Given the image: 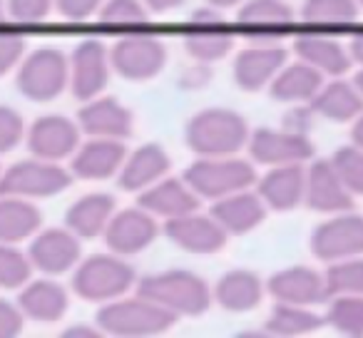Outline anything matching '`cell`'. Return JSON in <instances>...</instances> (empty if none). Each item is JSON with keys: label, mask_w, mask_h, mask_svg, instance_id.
Returning <instances> with one entry per match:
<instances>
[{"label": "cell", "mask_w": 363, "mask_h": 338, "mask_svg": "<svg viewBox=\"0 0 363 338\" xmlns=\"http://www.w3.org/2000/svg\"><path fill=\"white\" fill-rule=\"evenodd\" d=\"M199 172H204V177L192 172V179L199 184L202 192H209V194L224 192V189H237L239 184L252 179V169H247V167H242V164H227V167H222V169H217V164H214V167H207V169H199Z\"/></svg>", "instance_id": "cell-14"}, {"label": "cell", "mask_w": 363, "mask_h": 338, "mask_svg": "<svg viewBox=\"0 0 363 338\" xmlns=\"http://www.w3.org/2000/svg\"><path fill=\"white\" fill-rule=\"evenodd\" d=\"M67 80L65 57L57 50H35L18 72V87L28 100L45 102L62 92Z\"/></svg>", "instance_id": "cell-2"}, {"label": "cell", "mask_w": 363, "mask_h": 338, "mask_svg": "<svg viewBox=\"0 0 363 338\" xmlns=\"http://www.w3.org/2000/svg\"><path fill=\"white\" fill-rule=\"evenodd\" d=\"M331 318L343 328V331H346V328L348 331H351V328L363 331V303H358V301L338 303V306L333 308Z\"/></svg>", "instance_id": "cell-34"}, {"label": "cell", "mask_w": 363, "mask_h": 338, "mask_svg": "<svg viewBox=\"0 0 363 338\" xmlns=\"http://www.w3.org/2000/svg\"><path fill=\"white\" fill-rule=\"evenodd\" d=\"M353 47H356L358 57H361V60H363V38H358V40H356V45H353Z\"/></svg>", "instance_id": "cell-40"}, {"label": "cell", "mask_w": 363, "mask_h": 338, "mask_svg": "<svg viewBox=\"0 0 363 338\" xmlns=\"http://www.w3.org/2000/svg\"><path fill=\"white\" fill-rule=\"evenodd\" d=\"M217 214L224 224H229L237 232H244V229H252V224L259 219V207L254 199H234L229 204H222Z\"/></svg>", "instance_id": "cell-22"}, {"label": "cell", "mask_w": 363, "mask_h": 338, "mask_svg": "<svg viewBox=\"0 0 363 338\" xmlns=\"http://www.w3.org/2000/svg\"><path fill=\"white\" fill-rule=\"evenodd\" d=\"M358 82H361V85H363V75H361V80H358Z\"/></svg>", "instance_id": "cell-43"}, {"label": "cell", "mask_w": 363, "mask_h": 338, "mask_svg": "<svg viewBox=\"0 0 363 338\" xmlns=\"http://www.w3.org/2000/svg\"><path fill=\"white\" fill-rule=\"evenodd\" d=\"M105 52L97 43H82L72 55V90L80 100L92 97L105 85Z\"/></svg>", "instance_id": "cell-6"}, {"label": "cell", "mask_w": 363, "mask_h": 338, "mask_svg": "<svg viewBox=\"0 0 363 338\" xmlns=\"http://www.w3.org/2000/svg\"><path fill=\"white\" fill-rule=\"evenodd\" d=\"M274 291L284 298H296V301H308V298H316L318 281L313 274H301L294 271L289 276H281L274 281Z\"/></svg>", "instance_id": "cell-20"}, {"label": "cell", "mask_w": 363, "mask_h": 338, "mask_svg": "<svg viewBox=\"0 0 363 338\" xmlns=\"http://www.w3.org/2000/svg\"><path fill=\"white\" fill-rule=\"evenodd\" d=\"M336 229H323L318 237V254H341V244H353L356 249L363 247V227L358 219L333 224Z\"/></svg>", "instance_id": "cell-17"}, {"label": "cell", "mask_w": 363, "mask_h": 338, "mask_svg": "<svg viewBox=\"0 0 363 338\" xmlns=\"http://www.w3.org/2000/svg\"><path fill=\"white\" fill-rule=\"evenodd\" d=\"M110 212H112L110 197L90 194V197L80 199V202L67 212V227L80 234V237H95V234L102 232Z\"/></svg>", "instance_id": "cell-10"}, {"label": "cell", "mask_w": 363, "mask_h": 338, "mask_svg": "<svg viewBox=\"0 0 363 338\" xmlns=\"http://www.w3.org/2000/svg\"><path fill=\"white\" fill-rule=\"evenodd\" d=\"M222 301L232 308H249L257 301V286L254 278L249 276H234L222 283Z\"/></svg>", "instance_id": "cell-24"}, {"label": "cell", "mask_w": 363, "mask_h": 338, "mask_svg": "<svg viewBox=\"0 0 363 338\" xmlns=\"http://www.w3.org/2000/svg\"><path fill=\"white\" fill-rule=\"evenodd\" d=\"M115 62L120 67V72L125 75H150L157 70V62H160V50H157L155 43L150 40H125L117 45L115 50Z\"/></svg>", "instance_id": "cell-12"}, {"label": "cell", "mask_w": 363, "mask_h": 338, "mask_svg": "<svg viewBox=\"0 0 363 338\" xmlns=\"http://www.w3.org/2000/svg\"><path fill=\"white\" fill-rule=\"evenodd\" d=\"M321 110L328 112L331 117H336V120H343V117L353 115V112L358 110V100L343 85H333L331 90L323 95Z\"/></svg>", "instance_id": "cell-28"}, {"label": "cell", "mask_w": 363, "mask_h": 338, "mask_svg": "<svg viewBox=\"0 0 363 338\" xmlns=\"http://www.w3.org/2000/svg\"><path fill=\"white\" fill-rule=\"evenodd\" d=\"M279 60H281V52H277V50L242 55V60H239V80H242L244 85H259V82L274 70V65H277Z\"/></svg>", "instance_id": "cell-19"}, {"label": "cell", "mask_w": 363, "mask_h": 338, "mask_svg": "<svg viewBox=\"0 0 363 338\" xmlns=\"http://www.w3.org/2000/svg\"><path fill=\"white\" fill-rule=\"evenodd\" d=\"M70 184L65 169L48 162H21L0 174V197H52Z\"/></svg>", "instance_id": "cell-1"}, {"label": "cell", "mask_w": 363, "mask_h": 338, "mask_svg": "<svg viewBox=\"0 0 363 338\" xmlns=\"http://www.w3.org/2000/svg\"><path fill=\"white\" fill-rule=\"evenodd\" d=\"M338 169H341L343 179L353 184V189L363 192V157H356L353 152H348V154L343 152L338 157Z\"/></svg>", "instance_id": "cell-36"}, {"label": "cell", "mask_w": 363, "mask_h": 338, "mask_svg": "<svg viewBox=\"0 0 363 338\" xmlns=\"http://www.w3.org/2000/svg\"><path fill=\"white\" fill-rule=\"evenodd\" d=\"M21 328H23V311L21 308H16L8 301H0V338L18 336Z\"/></svg>", "instance_id": "cell-35"}, {"label": "cell", "mask_w": 363, "mask_h": 338, "mask_svg": "<svg viewBox=\"0 0 363 338\" xmlns=\"http://www.w3.org/2000/svg\"><path fill=\"white\" fill-rule=\"evenodd\" d=\"M132 274L120 261L107 257H95L80 266L75 276V288L85 298H107L120 293L130 283Z\"/></svg>", "instance_id": "cell-3"}, {"label": "cell", "mask_w": 363, "mask_h": 338, "mask_svg": "<svg viewBox=\"0 0 363 338\" xmlns=\"http://www.w3.org/2000/svg\"><path fill=\"white\" fill-rule=\"evenodd\" d=\"M21 311L35 321H57L65 313L67 296L57 283L35 281L21 293Z\"/></svg>", "instance_id": "cell-8"}, {"label": "cell", "mask_w": 363, "mask_h": 338, "mask_svg": "<svg viewBox=\"0 0 363 338\" xmlns=\"http://www.w3.org/2000/svg\"><path fill=\"white\" fill-rule=\"evenodd\" d=\"M333 288H358L363 291V264H353V266H341L331 274Z\"/></svg>", "instance_id": "cell-37"}, {"label": "cell", "mask_w": 363, "mask_h": 338, "mask_svg": "<svg viewBox=\"0 0 363 338\" xmlns=\"http://www.w3.org/2000/svg\"><path fill=\"white\" fill-rule=\"evenodd\" d=\"M298 50L311 57V60H318L321 65H326L331 72H341L343 67H346V60H343L341 50L326 40H301L298 43Z\"/></svg>", "instance_id": "cell-26"}, {"label": "cell", "mask_w": 363, "mask_h": 338, "mask_svg": "<svg viewBox=\"0 0 363 338\" xmlns=\"http://www.w3.org/2000/svg\"><path fill=\"white\" fill-rule=\"evenodd\" d=\"M172 237L179 244H184V249H194V252H214L219 249V232L212 224L202 222V219H184V222H177L172 227Z\"/></svg>", "instance_id": "cell-15"}, {"label": "cell", "mask_w": 363, "mask_h": 338, "mask_svg": "<svg viewBox=\"0 0 363 338\" xmlns=\"http://www.w3.org/2000/svg\"><path fill=\"white\" fill-rule=\"evenodd\" d=\"M244 23H254V26H281V23L289 21V11L279 3H272V0H257L254 6H249L247 11L242 13Z\"/></svg>", "instance_id": "cell-27"}, {"label": "cell", "mask_w": 363, "mask_h": 338, "mask_svg": "<svg viewBox=\"0 0 363 338\" xmlns=\"http://www.w3.org/2000/svg\"><path fill=\"white\" fill-rule=\"evenodd\" d=\"M33 154L40 159H60L77 147V130L65 117H40L28 135Z\"/></svg>", "instance_id": "cell-4"}, {"label": "cell", "mask_w": 363, "mask_h": 338, "mask_svg": "<svg viewBox=\"0 0 363 338\" xmlns=\"http://www.w3.org/2000/svg\"><path fill=\"white\" fill-rule=\"evenodd\" d=\"M152 202L157 204V209H162V212H167V204H174V207H179V209H192L194 207V202L189 197H184V194L179 192V187L177 184H164V187L160 189V192L152 197Z\"/></svg>", "instance_id": "cell-38"}, {"label": "cell", "mask_w": 363, "mask_h": 338, "mask_svg": "<svg viewBox=\"0 0 363 338\" xmlns=\"http://www.w3.org/2000/svg\"><path fill=\"white\" fill-rule=\"evenodd\" d=\"M26 50V40L18 33H0V77L6 75Z\"/></svg>", "instance_id": "cell-32"}, {"label": "cell", "mask_w": 363, "mask_h": 338, "mask_svg": "<svg viewBox=\"0 0 363 338\" xmlns=\"http://www.w3.org/2000/svg\"><path fill=\"white\" fill-rule=\"evenodd\" d=\"M162 164H164V159H162L155 150L137 154L135 159H132V164L125 169V177H122L125 189H137V184H145L147 179H152L157 172H160Z\"/></svg>", "instance_id": "cell-21"}, {"label": "cell", "mask_w": 363, "mask_h": 338, "mask_svg": "<svg viewBox=\"0 0 363 338\" xmlns=\"http://www.w3.org/2000/svg\"><path fill=\"white\" fill-rule=\"evenodd\" d=\"M80 122L87 132L102 135V137L130 132V115L112 100H102V102H95V105L85 107L80 115Z\"/></svg>", "instance_id": "cell-11"}, {"label": "cell", "mask_w": 363, "mask_h": 338, "mask_svg": "<svg viewBox=\"0 0 363 338\" xmlns=\"http://www.w3.org/2000/svg\"><path fill=\"white\" fill-rule=\"evenodd\" d=\"M23 137V120L16 110L0 105V154L11 152Z\"/></svg>", "instance_id": "cell-30"}, {"label": "cell", "mask_w": 363, "mask_h": 338, "mask_svg": "<svg viewBox=\"0 0 363 338\" xmlns=\"http://www.w3.org/2000/svg\"><path fill=\"white\" fill-rule=\"evenodd\" d=\"M152 224L145 219H137V214H122L115 224L110 227V244L120 252H137L145 242L152 239Z\"/></svg>", "instance_id": "cell-13"}, {"label": "cell", "mask_w": 363, "mask_h": 338, "mask_svg": "<svg viewBox=\"0 0 363 338\" xmlns=\"http://www.w3.org/2000/svg\"><path fill=\"white\" fill-rule=\"evenodd\" d=\"M11 18L18 23H40L50 11V0H8Z\"/></svg>", "instance_id": "cell-31"}, {"label": "cell", "mask_w": 363, "mask_h": 338, "mask_svg": "<svg viewBox=\"0 0 363 338\" xmlns=\"http://www.w3.org/2000/svg\"><path fill=\"white\" fill-rule=\"evenodd\" d=\"M254 152L259 159H284V157H301L308 154V145H303V140L296 137H279V135H259L254 142Z\"/></svg>", "instance_id": "cell-16"}, {"label": "cell", "mask_w": 363, "mask_h": 338, "mask_svg": "<svg viewBox=\"0 0 363 338\" xmlns=\"http://www.w3.org/2000/svg\"><path fill=\"white\" fill-rule=\"evenodd\" d=\"M0 21H3V3H0Z\"/></svg>", "instance_id": "cell-42"}, {"label": "cell", "mask_w": 363, "mask_h": 338, "mask_svg": "<svg viewBox=\"0 0 363 338\" xmlns=\"http://www.w3.org/2000/svg\"><path fill=\"white\" fill-rule=\"evenodd\" d=\"M298 172H279L269 179V184L264 182V192L269 194L274 204H279V209L294 204V199L298 197Z\"/></svg>", "instance_id": "cell-23"}, {"label": "cell", "mask_w": 363, "mask_h": 338, "mask_svg": "<svg viewBox=\"0 0 363 338\" xmlns=\"http://www.w3.org/2000/svg\"><path fill=\"white\" fill-rule=\"evenodd\" d=\"M306 18L311 21H351L353 6L351 0H311Z\"/></svg>", "instance_id": "cell-29"}, {"label": "cell", "mask_w": 363, "mask_h": 338, "mask_svg": "<svg viewBox=\"0 0 363 338\" xmlns=\"http://www.w3.org/2000/svg\"><path fill=\"white\" fill-rule=\"evenodd\" d=\"M77 254H80V247H77L75 237H70L67 232L50 229V232H43L33 242L30 264L40 269V271L62 274L77 261Z\"/></svg>", "instance_id": "cell-5"}, {"label": "cell", "mask_w": 363, "mask_h": 338, "mask_svg": "<svg viewBox=\"0 0 363 338\" xmlns=\"http://www.w3.org/2000/svg\"><path fill=\"white\" fill-rule=\"evenodd\" d=\"M120 159H122V147L105 140L82 147V152L75 157L72 167H75V174H80V177L102 179L115 172V167L120 164Z\"/></svg>", "instance_id": "cell-9"}, {"label": "cell", "mask_w": 363, "mask_h": 338, "mask_svg": "<svg viewBox=\"0 0 363 338\" xmlns=\"http://www.w3.org/2000/svg\"><path fill=\"white\" fill-rule=\"evenodd\" d=\"M100 0H57V8L62 11V16L72 18V21H82L97 8Z\"/></svg>", "instance_id": "cell-39"}, {"label": "cell", "mask_w": 363, "mask_h": 338, "mask_svg": "<svg viewBox=\"0 0 363 338\" xmlns=\"http://www.w3.org/2000/svg\"><path fill=\"white\" fill-rule=\"evenodd\" d=\"M40 227V212L21 197H0V244H16Z\"/></svg>", "instance_id": "cell-7"}, {"label": "cell", "mask_w": 363, "mask_h": 338, "mask_svg": "<svg viewBox=\"0 0 363 338\" xmlns=\"http://www.w3.org/2000/svg\"><path fill=\"white\" fill-rule=\"evenodd\" d=\"M316 82H318V77L313 75L311 70L296 65V70L286 72V75H284V80L277 85V95L279 97H306V95H311V92H313Z\"/></svg>", "instance_id": "cell-25"}, {"label": "cell", "mask_w": 363, "mask_h": 338, "mask_svg": "<svg viewBox=\"0 0 363 338\" xmlns=\"http://www.w3.org/2000/svg\"><path fill=\"white\" fill-rule=\"evenodd\" d=\"M356 135H358V140L363 142V122H361V127H358V132H356Z\"/></svg>", "instance_id": "cell-41"}, {"label": "cell", "mask_w": 363, "mask_h": 338, "mask_svg": "<svg viewBox=\"0 0 363 338\" xmlns=\"http://www.w3.org/2000/svg\"><path fill=\"white\" fill-rule=\"evenodd\" d=\"M30 259H26L8 244H0V286L3 288L23 286L30 276Z\"/></svg>", "instance_id": "cell-18"}, {"label": "cell", "mask_w": 363, "mask_h": 338, "mask_svg": "<svg viewBox=\"0 0 363 338\" xmlns=\"http://www.w3.org/2000/svg\"><path fill=\"white\" fill-rule=\"evenodd\" d=\"M102 21L107 23H137L145 21V16L140 13V6L135 0H112L110 6L102 13Z\"/></svg>", "instance_id": "cell-33"}]
</instances>
